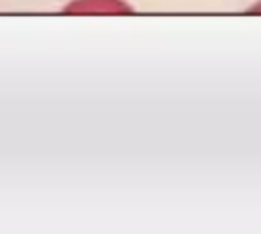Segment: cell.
<instances>
[{
	"label": "cell",
	"instance_id": "1",
	"mask_svg": "<svg viewBox=\"0 0 261 234\" xmlns=\"http://www.w3.org/2000/svg\"><path fill=\"white\" fill-rule=\"evenodd\" d=\"M67 10L73 12H128L130 8L120 0H77Z\"/></svg>",
	"mask_w": 261,
	"mask_h": 234
}]
</instances>
